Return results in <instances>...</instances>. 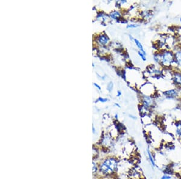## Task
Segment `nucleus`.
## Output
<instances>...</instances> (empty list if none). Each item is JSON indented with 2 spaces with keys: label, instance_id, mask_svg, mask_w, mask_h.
Listing matches in <instances>:
<instances>
[{
  "label": "nucleus",
  "instance_id": "nucleus-15",
  "mask_svg": "<svg viewBox=\"0 0 181 179\" xmlns=\"http://www.w3.org/2000/svg\"><path fill=\"white\" fill-rule=\"evenodd\" d=\"M93 172H96L98 170V168H97V164L93 162Z\"/></svg>",
  "mask_w": 181,
  "mask_h": 179
},
{
  "label": "nucleus",
  "instance_id": "nucleus-5",
  "mask_svg": "<svg viewBox=\"0 0 181 179\" xmlns=\"http://www.w3.org/2000/svg\"><path fill=\"white\" fill-rule=\"evenodd\" d=\"M152 103H153V101L151 98L149 97H146L144 98L143 100V104H144V107L146 109H149L150 107V106L152 104Z\"/></svg>",
  "mask_w": 181,
  "mask_h": 179
},
{
  "label": "nucleus",
  "instance_id": "nucleus-20",
  "mask_svg": "<svg viewBox=\"0 0 181 179\" xmlns=\"http://www.w3.org/2000/svg\"><path fill=\"white\" fill-rule=\"evenodd\" d=\"M94 85H95V86H96L97 88H99V89H101V88H100V86H99L98 84H97L96 83H94Z\"/></svg>",
  "mask_w": 181,
  "mask_h": 179
},
{
  "label": "nucleus",
  "instance_id": "nucleus-12",
  "mask_svg": "<svg viewBox=\"0 0 181 179\" xmlns=\"http://www.w3.org/2000/svg\"><path fill=\"white\" fill-rule=\"evenodd\" d=\"M102 143L103 144L104 146L109 147V146H110L111 141L109 138H104L102 141Z\"/></svg>",
  "mask_w": 181,
  "mask_h": 179
},
{
  "label": "nucleus",
  "instance_id": "nucleus-19",
  "mask_svg": "<svg viewBox=\"0 0 181 179\" xmlns=\"http://www.w3.org/2000/svg\"><path fill=\"white\" fill-rule=\"evenodd\" d=\"M99 101H101V102H106L107 101V99H105V98H99Z\"/></svg>",
  "mask_w": 181,
  "mask_h": 179
},
{
  "label": "nucleus",
  "instance_id": "nucleus-10",
  "mask_svg": "<svg viewBox=\"0 0 181 179\" xmlns=\"http://www.w3.org/2000/svg\"><path fill=\"white\" fill-rule=\"evenodd\" d=\"M175 59L176 60L177 63L181 66V51H179L177 52H176V53L175 54Z\"/></svg>",
  "mask_w": 181,
  "mask_h": 179
},
{
  "label": "nucleus",
  "instance_id": "nucleus-23",
  "mask_svg": "<svg viewBox=\"0 0 181 179\" xmlns=\"http://www.w3.org/2000/svg\"><path fill=\"white\" fill-rule=\"evenodd\" d=\"M180 22H181V18H180Z\"/></svg>",
  "mask_w": 181,
  "mask_h": 179
},
{
  "label": "nucleus",
  "instance_id": "nucleus-9",
  "mask_svg": "<svg viewBox=\"0 0 181 179\" xmlns=\"http://www.w3.org/2000/svg\"><path fill=\"white\" fill-rule=\"evenodd\" d=\"M99 41L103 45H105L109 41V38L105 35H101L99 37Z\"/></svg>",
  "mask_w": 181,
  "mask_h": 179
},
{
  "label": "nucleus",
  "instance_id": "nucleus-11",
  "mask_svg": "<svg viewBox=\"0 0 181 179\" xmlns=\"http://www.w3.org/2000/svg\"><path fill=\"white\" fill-rule=\"evenodd\" d=\"M134 40H135V42L136 45H137V47H138L139 48V49L141 50V51L143 54H144L146 55V52H145V51H144V49H143V46H142L141 43L137 39H134Z\"/></svg>",
  "mask_w": 181,
  "mask_h": 179
},
{
  "label": "nucleus",
  "instance_id": "nucleus-22",
  "mask_svg": "<svg viewBox=\"0 0 181 179\" xmlns=\"http://www.w3.org/2000/svg\"><path fill=\"white\" fill-rule=\"evenodd\" d=\"M118 96H120V95H121V92H120V91H118Z\"/></svg>",
  "mask_w": 181,
  "mask_h": 179
},
{
  "label": "nucleus",
  "instance_id": "nucleus-1",
  "mask_svg": "<svg viewBox=\"0 0 181 179\" xmlns=\"http://www.w3.org/2000/svg\"><path fill=\"white\" fill-rule=\"evenodd\" d=\"M104 164H106L111 171L114 173L118 171V161L114 158H109L105 159L103 162Z\"/></svg>",
  "mask_w": 181,
  "mask_h": 179
},
{
  "label": "nucleus",
  "instance_id": "nucleus-4",
  "mask_svg": "<svg viewBox=\"0 0 181 179\" xmlns=\"http://www.w3.org/2000/svg\"><path fill=\"white\" fill-rule=\"evenodd\" d=\"M147 156H148V159L149 160V162L151 164V166L153 168L155 167V166H156L155 160V158H153V154H152V151L149 149H147Z\"/></svg>",
  "mask_w": 181,
  "mask_h": 179
},
{
  "label": "nucleus",
  "instance_id": "nucleus-16",
  "mask_svg": "<svg viewBox=\"0 0 181 179\" xmlns=\"http://www.w3.org/2000/svg\"><path fill=\"white\" fill-rule=\"evenodd\" d=\"M112 87H113V83L112 82H110L108 85H107V90L110 92L112 91Z\"/></svg>",
  "mask_w": 181,
  "mask_h": 179
},
{
  "label": "nucleus",
  "instance_id": "nucleus-8",
  "mask_svg": "<svg viewBox=\"0 0 181 179\" xmlns=\"http://www.w3.org/2000/svg\"><path fill=\"white\" fill-rule=\"evenodd\" d=\"M176 134L179 138H181V123H176Z\"/></svg>",
  "mask_w": 181,
  "mask_h": 179
},
{
  "label": "nucleus",
  "instance_id": "nucleus-21",
  "mask_svg": "<svg viewBox=\"0 0 181 179\" xmlns=\"http://www.w3.org/2000/svg\"><path fill=\"white\" fill-rule=\"evenodd\" d=\"M93 133H96V129H95V127L94 126L93 127Z\"/></svg>",
  "mask_w": 181,
  "mask_h": 179
},
{
  "label": "nucleus",
  "instance_id": "nucleus-6",
  "mask_svg": "<svg viewBox=\"0 0 181 179\" xmlns=\"http://www.w3.org/2000/svg\"><path fill=\"white\" fill-rule=\"evenodd\" d=\"M164 94L165 95H166L169 98H174L177 95V92H176V91L174 90V89H172V90H170L165 92Z\"/></svg>",
  "mask_w": 181,
  "mask_h": 179
},
{
  "label": "nucleus",
  "instance_id": "nucleus-18",
  "mask_svg": "<svg viewBox=\"0 0 181 179\" xmlns=\"http://www.w3.org/2000/svg\"><path fill=\"white\" fill-rule=\"evenodd\" d=\"M139 26L138 25H135V24H130V25H129L127 26V28H135V27H138Z\"/></svg>",
  "mask_w": 181,
  "mask_h": 179
},
{
  "label": "nucleus",
  "instance_id": "nucleus-13",
  "mask_svg": "<svg viewBox=\"0 0 181 179\" xmlns=\"http://www.w3.org/2000/svg\"><path fill=\"white\" fill-rule=\"evenodd\" d=\"M110 16H111L112 18L116 19H117L120 16V13H119L118 12H113V13L111 14Z\"/></svg>",
  "mask_w": 181,
  "mask_h": 179
},
{
  "label": "nucleus",
  "instance_id": "nucleus-2",
  "mask_svg": "<svg viewBox=\"0 0 181 179\" xmlns=\"http://www.w3.org/2000/svg\"><path fill=\"white\" fill-rule=\"evenodd\" d=\"M161 62L164 65H170L174 60L173 54L171 51H165L161 57Z\"/></svg>",
  "mask_w": 181,
  "mask_h": 179
},
{
  "label": "nucleus",
  "instance_id": "nucleus-7",
  "mask_svg": "<svg viewBox=\"0 0 181 179\" xmlns=\"http://www.w3.org/2000/svg\"><path fill=\"white\" fill-rule=\"evenodd\" d=\"M174 81L176 83L181 85V74L180 73H175L173 77Z\"/></svg>",
  "mask_w": 181,
  "mask_h": 179
},
{
  "label": "nucleus",
  "instance_id": "nucleus-3",
  "mask_svg": "<svg viewBox=\"0 0 181 179\" xmlns=\"http://www.w3.org/2000/svg\"><path fill=\"white\" fill-rule=\"evenodd\" d=\"M99 170H100V172H102L103 174H104L105 175H110L113 173L111 171V170L109 169V168L106 164H104L103 162L100 165Z\"/></svg>",
  "mask_w": 181,
  "mask_h": 179
},
{
  "label": "nucleus",
  "instance_id": "nucleus-14",
  "mask_svg": "<svg viewBox=\"0 0 181 179\" xmlns=\"http://www.w3.org/2000/svg\"><path fill=\"white\" fill-rule=\"evenodd\" d=\"M172 177L170 175H168L167 174H164L161 177V179H171Z\"/></svg>",
  "mask_w": 181,
  "mask_h": 179
},
{
  "label": "nucleus",
  "instance_id": "nucleus-17",
  "mask_svg": "<svg viewBox=\"0 0 181 179\" xmlns=\"http://www.w3.org/2000/svg\"><path fill=\"white\" fill-rule=\"evenodd\" d=\"M138 54H139V55L141 56V57L143 59V60H146V57H145V54H143L141 51H139V52H138Z\"/></svg>",
  "mask_w": 181,
  "mask_h": 179
}]
</instances>
